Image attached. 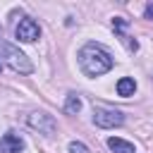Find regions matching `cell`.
<instances>
[{"label": "cell", "instance_id": "cell-1", "mask_svg": "<svg viewBox=\"0 0 153 153\" xmlns=\"http://www.w3.org/2000/svg\"><path fill=\"white\" fill-rule=\"evenodd\" d=\"M79 67H81V72L86 76H100V74L112 69V57L103 45L86 43L79 50Z\"/></svg>", "mask_w": 153, "mask_h": 153}, {"label": "cell", "instance_id": "cell-2", "mask_svg": "<svg viewBox=\"0 0 153 153\" xmlns=\"http://www.w3.org/2000/svg\"><path fill=\"white\" fill-rule=\"evenodd\" d=\"M0 53H2V57H5V62L14 69V72H19V74H31L33 72V65H31V60L17 48V45H12V43H7L5 38L0 41Z\"/></svg>", "mask_w": 153, "mask_h": 153}, {"label": "cell", "instance_id": "cell-3", "mask_svg": "<svg viewBox=\"0 0 153 153\" xmlns=\"http://www.w3.org/2000/svg\"><path fill=\"white\" fill-rule=\"evenodd\" d=\"M26 124H29L31 129H36L38 134H43V136H53V134L57 131V122H55V117H53L50 112H45V110L29 112Z\"/></svg>", "mask_w": 153, "mask_h": 153}, {"label": "cell", "instance_id": "cell-4", "mask_svg": "<svg viewBox=\"0 0 153 153\" xmlns=\"http://www.w3.org/2000/svg\"><path fill=\"white\" fill-rule=\"evenodd\" d=\"M93 122L100 129H112L124 124V115L120 110H108V108H96L93 110Z\"/></svg>", "mask_w": 153, "mask_h": 153}, {"label": "cell", "instance_id": "cell-5", "mask_svg": "<svg viewBox=\"0 0 153 153\" xmlns=\"http://www.w3.org/2000/svg\"><path fill=\"white\" fill-rule=\"evenodd\" d=\"M14 36H17L19 41H24V43H33V41L41 36V26H38L33 19L24 17V19H19V24H17V29H14Z\"/></svg>", "mask_w": 153, "mask_h": 153}, {"label": "cell", "instance_id": "cell-6", "mask_svg": "<svg viewBox=\"0 0 153 153\" xmlns=\"http://www.w3.org/2000/svg\"><path fill=\"white\" fill-rule=\"evenodd\" d=\"M24 151V139L17 131H7L0 139V153H22Z\"/></svg>", "mask_w": 153, "mask_h": 153}, {"label": "cell", "instance_id": "cell-7", "mask_svg": "<svg viewBox=\"0 0 153 153\" xmlns=\"http://www.w3.org/2000/svg\"><path fill=\"white\" fill-rule=\"evenodd\" d=\"M127 24H129V22H127V19H122V17H115V19H112V29H115V33L122 38V43H124V45H127L131 53H136V50H139V43H136L131 36H127V33H124Z\"/></svg>", "mask_w": 153, "mask_h": 153}, {"label": "cell", "instance_id": "cell-8", "mask_svg": "<svg viewBox=\"0 0 153 153\" xmlns=\"http://www.w3.org/2000/svg\"><path fill=\"white\" fill-rule=\"evenodd\" d=\"M108 148L115 151V153H134V143H129L124 139H117V136H110L108 139Z\"/></svg>", "mask_w": 153, "mask_h": 153}, {"label": "cell", "instance_id": "cell-9", "mask_svg": "<svg viewBox=\"0 0 153 153\" xmlns=\"http://www.w3.org/2000/svg\"><path fill=\"white\" fill-rule=\"evenodd\" d=\"M134 91H136V81H134L131 76H122V79L117 81V93H120L122 98L134 96Z\"/></svg>", "mask_w": 153, "mask_h": 153}, {"label": "cell", "instance_id": "cell-10", "mask_svg": "<svg viewBox=\"0 0 153 153\" xmlns=\"http://www.w3.org/2000/svg\"><path fill=\"white\" fill-rule=\"evenodd\" d=\"M79 110H81V98H79L76 93H69V96H67V100H65V112L76 115Z\"/></svg>", "mask_w": 153, "mask_h": 153}, {"label": "cell", "instance_id": "cell-11", "mask_svg": "<svg viewBox=\"0 0 153 153\" xmlns=\"http://www.w3.org/2000/svg\"><path fill=\"white\" fill-rule=\"evenodd\" d=\"M69 153H88V148H86L81 141H72V143H69Z\"/></svg>", "mask_w": 153, "mask_h": 153}, {"label": "cell", "instance_id": "cell-12", "mask_svg": "<svg viewBox=\"0 0 153 153\" xmlns=\"http://www.w3.org/2000/svg\"><path fill=\"white\" fill-rule=\"evenodd\" d=\"M143 14H146V19H153V2H148V5H146Z\"/></svg>", "mask_w": 153, "mask_h": 153}]
</instances>
